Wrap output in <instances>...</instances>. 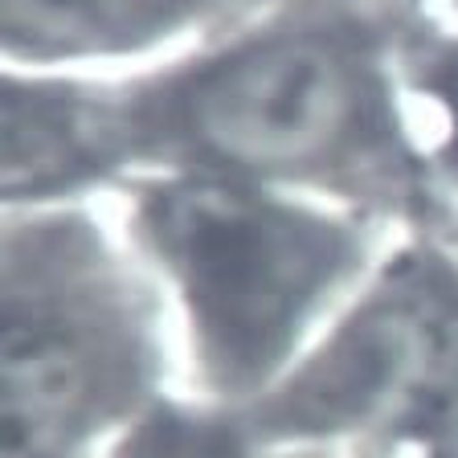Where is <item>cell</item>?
Returning a JSON list of instances; mask_svg holds the SVG:
<instances>
[{
	"label": "cell",
	"mask_w": 458,
	"mask_h": 458,
	"mask_svg": "<svg viewBox=\"0 0 458 458\" xmlns=\"http://www.w3.org/2000/svg\"><path fill=\"white\" fill-rule=\"evenodd\" d=\"M360 90L327 38H270L213 62L181 103L200 152L238 172H291L332 156L356 123Z\"/></svg>",
	"instance_id": "7a4b0ae2"
},
{
	"label": "cell",
	"mask_w": 458,
	"mask_h": 458,
	"mask_svg": "<svg viewBox=\"0 0 458 458\" xmlns=\"http://www.w3.org/2000/svg\"><path fill=\"white\" fill-rule=\"evenodd\" d=\"M103 319L33 275H0V458H86L119 405Z\"/></svg>",
	"instance_id": "3957f363"
},
{
	"label": "cell",
	"mask_w": 458,
	"mask_h": 458,
	"mask_svg": "<svg viewBox=\"0 0 458 458\" xmlns=\"http://www.w3.org/2000/svg\"><path fill=\"white\" fill-rule=\"evenodd\" d=\"M434 446H438V458H458V393L450 397L446 410H442L438 438H434Z\"/></svg>",
	"instance_id": "8992f818"
},
{
	"label": "cell",
	"mask_w": 458,
	"mask_h": 458,
	"mask_svg": "<svg viewBox=\"0 0 458 458\" xmlns=\"http://www.w3.org/2000/svg\"><path fill=\"white\" fill-rule=\"evenodd\" d=\"M148 229L225 385H254L283 364L340 267L324 221L246 184H168L148 205Z\"/></svg>",
	"instance_id": "6da1fadb"
},
{
	"label": "cell",
	"mask_w": 458,
	"mask_h": 458,
	"mask_svg": "<svg viewBox=\"0 0 458 458\" xmlns=\"http://www.w3.org/2000/svg\"><path fill=\"white\" fill-rule=\"evenodd\" d=\"M103 152V123L70 98L0 82V192L74 181Z\"/></svg>",
	"instance_id": "5b68a950"
},
{
	"label": "cell",
	"mask_w": 458,
	"mask_h": 458,
	"mask_svg": "<svg viewBox=\"0 0 458 458\" xmlns=\"http://www.w3.org/2000/svg\"><path fill=\"white\" fill-rule=\"evenodd\" d=\"M192 0H0V49L41 62L127 54L164 38Z\"/></svg>",
	"instance_id": "277c9868"
}]
</instances>
